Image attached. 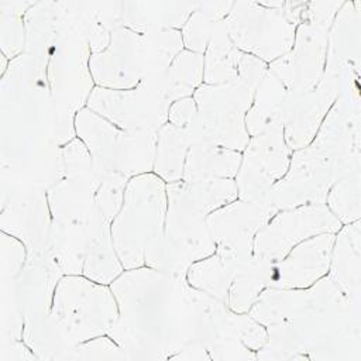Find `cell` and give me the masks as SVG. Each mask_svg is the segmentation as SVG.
Masks as SVG:
<instances>
[{
    "label": "cell",
    "instance_id": "6da1fadb",
    "mask_svg": "<svg viewBox=\"0 0 361 361\" xmlns=\"http://www.w3.org/2000/svg\"><path fill=\"white\" fill-rule=\"evenodd\" d=\"M123 209L111 224V241L123 267L145 262L147 251L158 243L164 209V185L154 175L134 178L124 190Z\"/></svg>",
    "mask_w": 361,
    "mask_h": 361
},
{
    "label": "cell",
    "instance_id": "7a4b0ae2",
    "mask_svg": "<svg viewBox=\"0 0 361 361\" xmlns=\"http://www.w3.org/2000/svg\"><path fill=\"white\" fill-rule=\"evenodd\" d=\"M224 24L235 48L275 59L292 48L298 23L286 14L283 3L237 1L233 3Z\"/></svg>",
    "mask_w": 361,
    "mask_h": 361
},
{
    "label": "cell",
    "instance_id": "3957f363",
    "mask_svg": "<svg viewBox=\"0 0 361 361\" xmlns=\"http://www.w3.org/2000/svg\"><path fill=\"white\" fill-rule=\"evenodd\" d=\"M54 314L69 334H94L117 322L116 298L100 282L78 276L63 278L55 289Z\"/></svg>",
    "mask_w": 361,
    "mask_h": 361
},
{
    "label": "cell",
    "instance_id": "277c9868",
    "mask_svg": "<svg viewBox=\"0 0 361 361\" xmlns=\"http://www.w3.org/2000/svg\"><path fill=\"white\" fill-rule=\"evenodd\" d=\"M340 226L341 223L324 203L278 213L257 233L254 257L276 264L298 243L320 233H336Z\"/></svg>",
    "mask_w": 361,
    "mask_h": 361
},
{
    "label": "cell",
    "instance_id": "5b68a950",
    "mask_svg": "<svg viewBox=\"0 0 361 361\" xmlns=\"http://www.w3.org/2000/svg\"><path fill=\"white\" fill-rule=\"evenodd\" d=\"M247 147L235 183L237 192L245 200L271 199L272 185L283 176L289 164L283 126L254 135Z\"/></svg>",
    "mask_w": 361,
    "mask_h": 361
},
{
    "label": "cell",
    "instance_id": "8992f818",
    "mask_svg": "<svg viewBox=\"0 0 361 361\" xmlns=\"http://www.w3.org/2000/svg\"><path fill=\"white\" fill-rule=\"evenodd\" d=\"M110 39V47L89 59L94 80L106 89H123L144 80L147 59L142 32L120 25L111 31Z\"/></svg>",
    "mask_w": 361,
    "mask_h": 361
},
{
    "label": "cell",
    "instance_id": "52a82bcc",
    "mask_svg": "<svg viewBox=\"0 0 361 361\" xmlns=\"http://www.w3.org/2000/svg\"><path fill=\"white\" fill-rule=\"evenodd\" d=\"M327 30L300 23L295 31L293 49L275 62L271 72L282 82L289 96H299L314 89L320 80L322 63L327 47Z\"/></svg>",
    "mask_w": 361,
    "mask_h": 361
},
{
    "label": "cell",
    "instance_id": "ba28073f",
    "mask_svg": "<svg viewBox=\"0 0 361 361\" xmlns=\"http://www.w3.org/2000/svg\"><path fill=\"white\" fill-rule=\"evenodd\" d=\"M333 245L334 235L331 233H322L303 240L288 252V258L274 264L271 282L275 288L285 289L313 285L327 272Z\"/></svg>",
    "mask_w": 361,
    "mask_h": 361
},
{
    "label": "cell",
    "instance_id": "9c48e42d",
    "mask_svg": "<svg viewBox=\"0 0 361 361\" xmlns=\"http://www.w3.org/2000/svg\"><path fill=\"white\" fill-rule=\"evenodd\" d=\"M197 8V3H123L121 25L137 32L151 30H178L185 25L192 13Z\"/></svg>",
    "mask_w": 361,
    "mask_h": 361
},
{
    "label": "cell",
    "instance_id": "30bf717a",
    "mask_svg": "<svg viewBox=\"0 0 361 361\" xmlns=\"http://www.w3.org/2000/svg\"><path fill=\"white\" fill-rule=\"evenodd\" d=\"M331 279L351 299L360 300V224H347L334 238Z\"/></svg>",
    "mask_w": 361,
    "mask_h": 361
},
{
    "label": "cell",
    "instance_id": "8fae6325",
    "mask_svg": "<svg viewBox=\"0 0 361 361\" xmlns=\"http://www.w3.org/2000/svg\"><path fill=\"white\" fill-rule=\"evenodd\" d=\"M188 145H190V137L186 128L166 124L161 130L155 149V169L161 178L169 182H178L183 178Z\"/></svg>",
    "mask_w": 361,
    "mask_h": 361
},
{
    "label": "cell",
    "instance_id": "7c38bea8",
    "mask_svg": "<svg viewBox=\"0 0 361 361\" xmlns=\"http://www.w3.org/2000/svg\"><path fill=\"white\" fill-rule=\"evenodd\" d=\"M326 200H329L330 212L340 223H354L360 217V171L351 172L337 182L329 190Z\"/></svg>",
    "mask_w": 361,
    "mask_h": 361
}]
</instances>
